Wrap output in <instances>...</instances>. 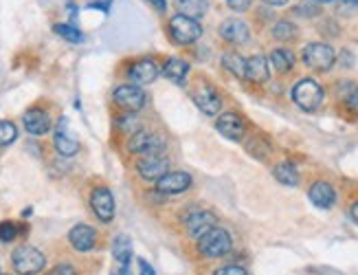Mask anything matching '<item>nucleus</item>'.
Here are the masks:
<instances>
[{
    "mask_svg": "<svg viewBox=\"0 0 358 275\" xmlns=\"http://www.w3.org/2000/svg\"><path fill=\"white\" fill-rule=\"evenodd\" d=\"M196 247H198V253L202 258H209V260H215V258H222L231 251L233 247V240H231V234L222 227H213L205 236H200L196 240Z\"/></svg>",
    "mask_w": 358,
    "mask_h": 275,
    "instance_id": "1",
    "label": "nucleus"
},
{
    "mask_svg": "<svg viewBox=\"0 0 358 275\" xmlns=\"http://www.w3.org/2000/svg\"><path fill=\"white\" fill-rule=\"evenodd\" d=\"M11 265L18 275H38L46 267V255L31 244H20L11 253Z\"/></svg>",
    "mask_w": 358,
    "mask_h": 275,
    "instance_id": "2",
    "label": "nucleus"
},
{
    "mask_svg": "<svg viewBox=\"0 0 358 275\" xmlns=\"http://www.w3.org/2000/svg\"><path fill=\"white\" fill-rule=\"evenodd\" d=\"M292 101L297 104L301 111H308V113L317 111L321 106V101H323L321 84L317 80H313V78H306V80L297 82L292 88Z\"/></svg>",
    "mask_w": 358,
    "mask_h": 275,
    "instance_id": "3",
    "label": "nucleus"
},
{
    "mask_svg": "<svg viewBox=\"0 0 358 275\" xmlns=\"http://www.w3.org/2000/svg\"><path fill=\"white\" fill-rule=\"evenodd\" d=\"M303 64L315 71H330L336 62V53L325 42H310L303 49Z\"/></svg>",
    "mask_w": 358,
    "mask_h": 275,
    "instance_id": "4",
    "label": "nucleus"
},
{
    "mask_svg": "<svg viewBox=\"0 0 358 275\" xmlns=\"http://www.w3.org/2000/svg\"><path fill=\"white\" fill-rule=\"evenodd\" d=\"M165 150V139L157 132L138 130L128 139V152L138 157H150V155H163Z\"/></svg>",
    "mask_w": 358,
    "mask_h": 275,
    "instance_id": "5",
    "label": "nucleus"
},
{
    "mask_svg": "<svg viewBox=\"0 0 358 275\" xmlns=\"http://www.w3.org/2000/svg\"><path fill=\"white\" fill-rule=\"evenodd\" d=\"M145 99H148L145 90L136 84H121L113 93V101L126 113H138L145 106Z\"/></svg>",
    "mask_w": 358,
    "mask_h": 275,
    "instance_id": "6",
    "label": "nucleus"
},
{
    "mask_svg": "<svg viewBox=\"0 0 358 275\" xmlns=\"http://www.w3.org/2000/svg\"><path fill=\"white\" fill-rule=\"evenodd\" d=\"M169 36L178 44H194L202 36V27L198 20L187 18L182 13H176V16H172V20H169Z\"/></svg>",
    "mask_w": 358,
    "mask_h": 275,
    "instance_id": "7",
    "label": "nucleus"
},
{
    "mask_svg": "<svg viewBox=\"0 0 358 275\" xmlns=\"http://www.w3.org/2000/svg\"><path fill=\"white\" fill-rule=\"evenodd\" d=\"M90 209L99 218V223H103V225L113 223L115 220V211H117L113 192L108 190L106 185H97L95 190L90 192Z\"/></svg>",
    "mask_w": 358,
    "mask_h": 275,
    "instance_id": "8",
    "label": "nucleus"
},
{
    "mask_svg": "<svg viewBox=\"0 0 358 275\" xmlns=\"http://www.w3.org/2000/svg\"><path fill=\"white\" fill-rule=\"evenodd\" d=\"M169 172V159L165 155H150L136 161V174L148 183H159Z\"/></svg>",
    "mask_w": 358,
    "mask_h": 275,
    "instance_id": "9",
    "label": "nucleus"
},
{
    "mask_svg": "<svg viewBox=\"0 0 358 275\" xmlns=\"http://www.w3.org/2000/svg\"><path fill=\"white\" fill-rule=\"evenodd\" d=\"M192 99L198 108L209 115V117H217L222 111V99L217 95V90L211 86V84H198L194 90H192Z\"/></svg>",
    "mask_w": 358,
    "mask_h": 275,
    "instance_id": "10",
    "label": "nucleus"
},
{
    "mask_svg": "<svg viewBox=\"0 0 358 275\" xmlns=\"http://www.w3.org/2000/svg\"><path fill=\"white\" fill-rule=\"evenodd\" d=\"M215 130L231 141H242L246 134V124L238 113H222L215 119Z\"/></svg>",
    "mask_w": 358,
    "mask_h": 275,
    "instance_id": "11",
    "label": "nucleus"
},
{
    "mask_svg": "<svg viewBox=\"0 0 358 275\" xmlns=\"http://www.w3.org/2000/svg\"><path fill=\"white\" fill-rule=\"evenodd\" d=\"M217 223L215 218V213L211 211H205V209H196V211H189L187 213V218H185V229H187V234H189L192 238H200V236H205L209 229H213Z\"/></svg>",
    "mask_w": 358,
    "mask_h": 275,
    "instance_id": "12",
    "label": "nucleus"
},
{
    "mask_svg": "<svg viewBox=\"0 0 358 275\" xmlns=\"http://www.w3.org/2000/svg\"><path fill=\"white\" fill-rule=\"evenodd\" d=\"M161 75V69L159 64L154 62V59L145 57V59H138V62H134L128 71V78L132 84L136 86H148L152 82H157V78Z\"/></svg>",
    "mask_w": 358,
    "mask_h": 275,
    "instance_id": "13",
    "label": "nucleus"
},
{
    "mask_svg": "<svg viewBox=\"0 0 358 275\" xmlns=\"http://www.w3.org/2000/svg\"><path fill=\"white\" fill-rule=\"evenodd\" d=\"M69 244L80 253H88L97 244V232L90 225H75L69 232Z\"/></svg>",
    "mask_w": 358,
    "mask_h": 275,
    "instance_id": "14",
    "label": "nucleus"
},
{
    "mask_svg": "<svg viewBox=\"0 0 358 275\" xmlns=\"http://www.w3.org/2000/svg\"><path fill=\"white\" fill-rule=\"evenodd\" d=\"M22 124H24V130L34 136H42L51 130V117L44 108L40 106H34V108H29L22 117Z\"/></svg>",
    "mask_w": 358,
    "mask_h": 275,
    "instance_id": "15",
    "label": "nucleus"
},
{
    "mask_svg": "<svg viewBox=\"0 0 358 275\" xmlns=\"http://www.w3.org/2000/svg\"><path fill=\"white\" fill-rule=\"evenodd\" d=\"M192 176L187 174V172H167L159 183H157V190L161 194H169V196H174V194H182L192 188Z\"/></svg>",
    "mask_w": 358,
    "mask_h": 275,
    "instance_id": "16",
    "label": "nucleus"
},
{
    "mask_svg": "<svg viewBox=\"0 0 358 275\" xmlns=\"http://www.w3.org/2000/svg\"><path fill=\"white\" fill-rule=\"evenodd\" d=\"M66 124H69L66 119H62V121H59V126H57V130H55V134H53V146H55V150H57V155H59V157L71 159V157L77 155V152H80V141L73 139V136L66 132Z\"/></svg>",
    "mask_w": 358,
    "mask_h": 275,
    "instance_id": "17",
    "label": "nucleus"
},
{
    "mask_svg": "<svg viewBox=\"0 0 358 275\" xmlns=\"http://www.w3.org/2000/svg\"><path fill=\"white\" fill-rule=\"evenodd\" d=\"M217 31H220V38H224L231 44H244L248 40V36H251V34H248V24L238 20V18L224 20Z\"/></svg>",
    "mask_w": 358,
    "mask_h": 275,
    "instance_id": "18",
    "label": "nucleus"
},
{
    "mask_svg": "<svg viewBox=\"0 0 358 275\" xmlns=\"http://www.w3.org/2000/svg\"><path fill=\"white\" fill-rule=\"evenodd\" d=\"M308 198H310V201H313V205H317L319 209H330V207L336 203V192H334V188L330 185V183L319 181V183H315L313 188H310Z\"/></svg>",
    "mask_w": 358,
    "mask_h": 275,
    "instance_id": "19",
    "label": "nucleus"
},
{
    "mask_svg": "<svg viewBox=\"0 0 358 275\" xmlns=\"http://www.w3.org/2000/svg\"><path fill=\"white\" fill-rule=\"evenodd\" d=\"M271 71H268V59L264 55H251L246 59V80H251L255 84L268 82Z\"/></svg>",
    "mask_w": 358,
    "mask_h": 275,
    "instance_id": "20",
    "label": "nucleus"
},
{
    "mask_svg": "<svg viewBox=\"0 0 358 275\" xmlns=\"http://www.w3.org/2000/svg\"><path fill=\"white\" fill-rule=\"evenodd\" d=\"M163 75L169 82L182 86L185 80H187V75H189V64H187L185 59H180V57H167L165 66H163Z\"/></svg>",
    "mask_w": 358,
    "mask_h": 275,
    "instance_id": "21",
    "label": "nucleus"
},
{
    "mask_svg": "<svg viewBox=\"0 0 358 275\" xmlns=\"http://www.w3.org/2000/svg\"><path fill=\"white\" fill-rule=\"evenodd\" d=\"M113 258L117 265H130L132 262V240L128 234H119L113 240Z\"/></svg>",
    "mask_w": 358,
    "mask_h": 275,
    "instance_id": "22",
    "label": "nucleus"
},
{
    "mask_svg": "<svg viewBox=\"0 0 358 275\" xmlns=\"http://www.w3.org/2000/svg\"><path fill=\"white\" fill-rule=\"evenodd\" d=\"M174 5H176L178 13H182L187 18H194V20H200L209 9L207 0H174Z\"/></svg>",
    "mask_w": 358,
    "mask_h": 275,
    "instance_id": "23",
    "label": "nucleus"
},
{
    "mask_svg": "<svg viewBox=\"0 0 358 275\" xmlns=\"http://www.w3.org/2000/svg\"><path fill=\"white\" fill-rule=\"evenodd\" d=\"M222 66L238 80H246V59L236 53V51H229L222 55Z\"/></svg>",
    "mask_w": 358,
    "mask_h": 275,
    "instance_id": "24",
    "label": "nucleus"
},
{
    "mask_svg": "<svg viewBox=\"0 0 358 275\" xmlns=\"http://www.w3.org/2000/svg\"><path fill=\"white\" fill-rule=\"evenodd\" d=\"M268 62L273 64L275 71L279 73H288L292 71L294 66V53L290 49H275L271 55H268Z\"/></svg>",
    "mask_w": 358,
    "mask_h": 275,
    "instance_id": "25",
    "label": "nucleus"
},
{
    "mask_svg": "<svg viewBox=\"0 0 358 275\" xmlns=\"http://www.w3.org/2000/svg\"><path fill=\"white\" fill-rule=\"evenodd\" d=\"M275 178L282 183V185H288V188H294V185H299V172H297V167H294L292 163H279L275 170H273Z\"/></svg>",
    "mask_w": 358,
    "mask_h": 275,
    "instance_id": "26",
    "label": "nucleus"
},
{
    "mask_svg": "<svg viewBox=\"0 0 358 275\" xmlns=\"http://www.w3.org/2000/svg\"><path fill=\"white\" fill-rule=\"evenodd\" d=\"M53 31L59 36V38H64L66 42H73V44H80V42H84V36H82V31L77 27H73V24H66V22H57L55 27H53Z\"/></svg>",
    "mask_w": 358,
    "mask_h": 275,
    "instance_id": "27",
    "label": "nucleus"
},
{
    "mask_svg": "<svg viewBox=\"0 0 358 275\" xmlns=\"http://www.w3.org/2000/svg\"><path fill=\"white\" fill-rule=\"evenodd\" d=\"M341 99L345 101V106L352 113H358V86L356 84H341Z\"/></svg>",
    "mask_w": 358,
    "mask_h": 275,
    "instance_id": "28",
    "label": "nucleus"
},
{
    "mask_svg": "<svg viewBox=\"0 0 358 275\" xmlns=\"http://www.w3.org/2000/svg\"><path fill=\"white\" fill-rule=\"evenodd\" d=\"M294 36H297V29H294L292 22H288V20H279V22H275V27H273V38L282 40V42H288V40H292Z\"/></svg>",
    "mask_w": 358,
    "mask_h": 275,
    "instance_id": "29",
    "label": "nucleus"
},
{
    "mask_svg": "<svg viewBox=\"0 0 358 275\" xmlns=\"http://www.w3.org/2000/svg\"><path fill=\"white\" fill-rule=\"evenodd\" d=\"M15 139H18V128L13 121H0V148L11 146Z\"/></svg>",
    "mask_w": 358,
    "mask_h": 275,
    "instance_id": "30",
    "label": "nucleus"
},
{
    "mask_svg": "<svg viewBox=\"0 0 358 275\" xmlns=\"http://www.w3.org/2000/svg\"><path fill=\"white\" fill-rule=\"evenodd\" d=\"M117 126H119V130H121L123 134H128V136H132V134H136L138 130H141V124H138V119H136L134 113H128V115L119 117Z\"/></svg>",
    "mask_w": 358,
    "mask_h": 275,
    "instance_id": "31",
    "label": "nucleus"
},
{
    "mask_svg": "<svg viewBox=\"0 0 358 275\" xmlns=\"http://www.w3.org/2000/svg\"><path fill=\"white\" fill-rule=\"evenodd\" d=\"M18 236H20L18 223H13V220H3V223H0V242L9 244V242H13L15 238H18Z\"/></svg>",
    "mask_w": 358,
    "mask_h": 275,
    "instance_id": "32",
    "label": "nucleus"
},
{
    "mask_svg": "<svg viewBox=\"0 0 358 275\" xmlns=\"http://www.w3.org/2000/svg\"><path fill=\"white\" fill-rule=\"evenodd\" d=\"M46 275H77V269L73 265H66V262H62L57 267H53Z\"/></svg>",
    "mask_w": 358,
    "mask_h": 275,
    "instance_id": "33",
    "label": "nucleus"
},
{
    "mask_svg": "<svg viewBox=\"0 0 358 275\" xmlns=\"http://www.w3.org/2000/svg\"><path fill=\"white\" fill-rule=\"evenodd\" d=\"M215 275H248V273H246V269H242L238 265H227L222 269H217Z\"/></svg>",
    "mask_w": 358,
    "mask_h": 275,
    "instance_id": "34",
    "label": "nucleus"
},
{
    "mask_svg": "<svg viewBox=\"0 0 358 275\" xmlns=\"http://www.w3.org/2000/svg\"><path fill=\"white\" fill-rule=\"evenodd\" d=\"M136 267H138V275H157V271H154V267L148 262L145 258H138L136 260Z\"/></svg>",
    "mask_w": 358,
    "mask_h": 275,
    "instance_id": "35",
    "label": "nucleus"
},
{
    "mask_svg": "<svg viewBox=\"0 0 358 275\" xmlns=\"http://www.w3.org/2000/svg\"><path fill=\"white\" fill-rule=\"evenodd\" d=\"M253 0H227V5L233 9V11H246L248 7H251Z\"/></svg>",
    "mask_w": 358,
    "mask_h": 275,
    "instance_id": "36",
    "label": "nucleus"
},
{
    "mask_svg": "<svg viewBox=\"0 0 358 275\" xmlns=\"http://www.w3.org/2000/svg\"><path fill=\"white\" fill-rule=\"evenodd\" d=\"M90 9H101V11H110V0H95V3H90L88 5Z\"/></svg>",
    "mask_w": 358,
    "mask_h": 275,
    "instance_id": "37",
    "label": "nucleus"
},
{
    "mask_svg": "<svg viewBox=\"0 0 358 275\" xmlns=\"http://www.w3.org/2000/svg\"><path fill=\"white\" fill-rule=\"evenodd\" d=\"M113 275H132V269H130V265H117Z\"/></svg>",
    "mask_w": 358,
    "mask_h": 275,
    "instance_id": "38",
    "label": "nucleus"
},
{
    "mask_svg": "<svg viewBox=\"0 0 358 275\" xmlns=\"http://www.w3.org/2000/svg\"><path fill=\"white\" fill-rule=\"evenodd\" d=\"M150 3L154 5V9H157V11H165L167 9V0H150Z\"/></svg>",
    "mask_w": 358,
    "mask_h": 275,
    "instance_id": "39",
    "label": "nucleus"
},
{
    "mask_svg": "<svg viewBox=\"0 0 358 275\" xmlns=\"http://www.w3.org/2000/svg\"><path fill=\"white\" fill-rule=\"evenodd\" d=\"M266 5H273V7H282V5H286L288 0H264Z\"/></svg>",
    "mask_w": 358,
    "mask_h": 275,
    "instance_id": "40",
    "label": "nucleus"
},
{
    "mask_svg": "<svg viewBox=\"0 0 358 275\" xmlns=\"http://www.w3.org/2000/svg\"><path fill=\"white\" fill-rule=\"evenodd\" d=\"M352 218H354V223L358 225V201L352 205Z\"/></svg>",
    "mask_w": 358,
    "mask_h": 275,
    "instance_id": "41",
    "label": "nucleus"
},
{
    "mask_svg": "<svg viewBox=\"0 0 358 275\" xmlns=\"http://www.w3.org/2000/svg\"><path fill=\"white\" fill-rule=\"evenodd\" d=\"M313 3H332V0H313Z\"/></svg>",
    "mask_w": 358,
    "mask_h": 275,
    "instance_id": "42",
    "label": "nucleus"
},
{
    "mask_svg": "<svg viewBox=\"0 0 358 275\" xmlns=\"http://www.w3.org/2000/svg\"><path fill=\"white\" fill-rule=\"evenodd\" d=\"M350 3H354V5H358V0H350Z\"/></svg>",
    "mask_w": 358,
    "mask_h": 275,
    "instance_id": "43",
    "label": "nucleus"
},
{
    "mask_svg": "<svg viewBox=\"0 0 358 275\" xmlns=\"http://www.w3.org/2000/svg\"><path fill=\"white\" fill-rule=\"evenodd\" d=\"M0 275H3V273H0Z\"/></svg>",
    "mask_w": 358,
    "mask_h": 275,
    "instance_id": "44",
    "label": "nucleus"
}]
</instances>
